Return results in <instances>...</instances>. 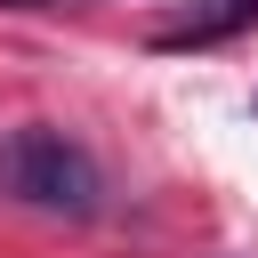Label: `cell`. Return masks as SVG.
<instances>
[{"label":"cell","instance_id":"obj_2","mask_svg":"<svg viewBox=\"0 0 258 258\" xmlns=\"http://www.w3.org/2000/svg\"><path fill=\"white\" fill-rule=\"evenodd\" d=\"M242 24H258V0H194V16L169 24L153 48H210V40H234Z\"/></svg>","mask_w":258,"mask_h":258},{"label":"cell","instance_id":"obj_1","mask_svg":"<svg viewBox=\"0 0 258 258\" xmlns=\"http://www.w3.org/2000/svg\"><path fill=\"white\" fill-rule=\"evenodd\" d=\"M0 194L16 210H40V218H89L105 177H97L81 137H64L48 121H24V129H0Z\"/></svg>","mask_w":258,"mask_h":258}]
</instances>
